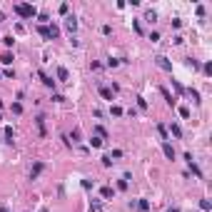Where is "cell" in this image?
<instances>
[{
    "mask_svg": "<svg viewBox=\"0 0 212 212\" xmlns=\"http://www.w3.org/2000/svg\"><path fill=\"white\" fill-rule=\"evenodd\" d=\"M13 10H15V15H20V18H35L37 15L35 8H33V5H25V3H18Z\"/></svg>",
    "mask_w": 212,
    "mask_h": 212,
    "instance_id": "cell-1",
    "label": "cell"
},
{
    "mask_svg": "<svg viewBox=\"0 0 212 212\" xmlns=\"http://www.w3.org/2000/svg\"><path fill=\"white\" fill-rule=\"evenodd\" d=\"M155 63H157V68H162L165 72H172V63H170L165 55H157V58H155Z\"/></svg>",
    "mask_w": 212,
    "mask_h": 212,
    "instance_id": "cell-2",
    "label": "cell"
},
{
    "mask_svg": "<svg viewBox=\"0 0 212 212\" xmlns=\"http://www.w3.org/2000/svg\"><path fill=\"white\" fill-rule=\"evenodd\" d=\"M185 160H187V167L195 172V177H197V180H202V172H200V167L195 165V160H192V155H190V152H185Z\"/></svg>",
    "mask_w": 212,
    "mask_h": 212,
    "instance_id": "cell-3",
    "label": "cell"
},
{
    "mask_svg": "<svg viewBox=\"0 0 212 212\" xmlns=\"http://www.w3.org/2000/svg\"><path fill=\"white\" fill-rule=\"evenodd\" d=\"M65 30H68L70 35L77 30V18H75V15H68V18H65Z\"/></svg>",
    "mask_w": 212,
    "mask_h": 212,
    "instance_id": "cell-4",
    "label": "cell"
},
{
    "mask_svg": "<svg viewBox=\"0 0 212 212\" xmlns=\"http://www.w3.org/2000/svg\"><path fill=\"white\" fill-rule=\"evenodd\" d=\"M162 152H165L167 160H175V147H172L170 142H162Z\"/></svg>",
    "mask_w": 212,
    "mask_h": 212,
    "instance_id": "cell-5",
    "label": "cell"
},
{
    "mask_svg": "<svg viewBox=\"0 0 212 212\" xmlns=\"http://www.w3.org/2000/svg\"><path fill=\"white\" fill-rule=\"evenodd\" d=\"M160 92H162V98H165V103H167V105H170V107H172V105H175V103H177L175 98L170 95V90H167V87H160Z\"/></svg>",
    "mask_w": 212,
    "mask_h": 212,
    "instance_id": "cell-6",
    "label": "cell"
},
{
    "mask_svg": "<svg viewBox=\"0 0 212 212\" xmlns=\"http://www.w3.org/2000/svg\"><path fill=\"white\" fill-rule=\"evenodd\" d=\"M40 80H42V85H45V87H55V80H53L50 75H45L42 70H40Z\"/></svg>",
    "mask_w": 212,
    "mask_h": 212,
    "instance_id": "cell-7",
    "label": "cell"
},
{
    "mask_svg": "<svg viewBox=\"0 0 212 212\" xmlns=\"http://www.w3.org/2000/svg\"><path fill=\"white\" fill-rule=\"evenodd\" d=\"M58 80H60V82H68V80H70V72H68V68H58Z\"/></svg>",
    "mask_w": 212,
    "mask_h": 212,
    "instance_id": "cell-8",
    "label": "cell"
},
{
    "mask_svg": "<svg viewBox=\"0 0 212 212\" xmlns=\"http://www.w3.org/2000/svg\"><path fill=\"white\" fill-rule=\"evenodd\" d=\"M100 95H103V100H110V103H112V90H110V87L100 85Z\"/></svg>",
    "mask_w": 212,
    "mask_h": 212,
    "instance_id": "cell-9",
    "label": "cell"
},
{
    "mask_svg": "<svg viewBox=\"0 0 212 212\" xmlns=\"http://www.w3.org/2000/svg\"><path fill=\"white\" fill-rule=\"evenodd\" d=\"M42 167H45V165H42V162H35V165H33V170H30V177H33V180H35V177L40 175V172H42Z\"/></svg>",
    "mask_w": 212,
    "mask_h": 212,
    "instance_id": "cell-10",
    "label": "cell"
},
{
    "mask_svg": "<svg viewBox=\"0 0 212 212\" xmlns=\"http://www.w3.org/2000/svg\"><path fill=\"white\" fill-rule=\"evenodd\" d=\"M100 195H103V200H110V197H112V195H115V190H112V187H103V190H100Z\"/></svg>",
    "mask_w": 212,
    "mask_h": 212,
    "instance_id": "cell-11",
    "label": "cell"
},
{
    "mask_svg": "<svg viewBox=\"0 0 212 212\" xmlns=\"http://www.w3.org/2000/svg\"><path fill=\"white\" fill-rule=\"evenodd\" d=\"M37 33L45 37V40H53V37H50V30H47V25H37Z\"/></svg>",
    "mask_w": 212,
    "mask_h": 212,
    "instance_id": "cell-12",
    "label": "cell"
},
{
    "mask_svg": "<svg viewBox=\"0 0 212 212\" xmlns=\"http://www.w3.org/2000/svg\"><path fill=\"white\" fill-rule=\"evenodd\" d=\"M35 122H37V130H40V135H42V137H45V117H42V115H40V117H37Z\"/></svg>",
    "mask_w": 212,
    "mask_h": 212,
    "instance_id": "cell-13",
    "label": "cell"
},
{
    "mask_svg": "<svg viewBox=\"0 0 212 212\" xmlns=\"http://www.w3.org/2000/svg\"><path fill=\"white\" fill-rule=\"evenodd\" d=\"M47 30H50V37H53V40H55V37L60 35V28H58L55 23H53V25H47Z\"/></svg>",
    "mask_w": 212,
    "mask_h": 212,
    "instance_id": "cell-14",
    "label": "cell"
},
{
    "mask_svg": "<svg viewBox=\"0 0 212 212\" xmlns=\"http://www.w3.org/2000/svg\"><path fill=\"white\" fill-rule=\"evenodd\" d=\"M170 132H172L175 137H182V127H180V125H175V122L170 125Z\"/></svg>",
    "mask_w": 212,
    "mask_h": 212,
    "instance_id": "cell-15",
    "label": "cell"
},
{
    "mask_svg": "<svg viewBox=\"0 0 212 212\" xmlns=\"http://www.w3.org/2000/svg\"><path fill=\"white\" fill-rule=\"evenodd\" d=\"M90 145H92V147H103V145H105V140L95 135V137H90Z\"/></svg>",
    "mask_w": 212,
    "mask_h": 212,
    "instance_id": "cell-16",
    "label": "cell"
},
{
    "mask_svg": "<svg viewBox=\"0 0 212 212\" xmlns=\"http://www.w3.org/2000/svg\"><path fill=\"white\" fill-rule=\"evenodd\" d=\"M0 63H3V65H10V63H13V55H10V53H3V55H0Z\"/></svg>",
    "mask_w": 212,
    "mask_h": 212,
    "instance_id": "cell-17",
    "label": "cell"
},
{
    "mask_svg": "<svg viewBox=\"0 0 212 212\" xmlns=\"http://www.w3.org/2000/svg\"><path fill=\"white\" fill-rule=\"evenodd\" d=\"M157 132H160L162 142H167V127H165V125H157Z\"/></svg>",
    "mask_w": 212,
    "mask_h": 212,
    "instance_id": "cell-18",
    "label": "cell"
},
{
    "mask_svg": "<svg viewBox=\"0 0 212 212\" xmlns=\"http://www.w3.org/2000/svg\"><path fill=\"white\" fill-rule=\"evenodd\" d=\"M90 212H103V202H100V200H95V202L90 205Z\"/></svg>",
    "mask_w": 212,
    "mask_h": 212,
    "instance_id": "cell-19",
    "label": "cell"
},
{
    "mask_svg": "<svg viewBox=\"0 0 212 212\" xmlns=\"http://www.w3.org/2000/svg\"><path fill=\"white\" fill-rule=\"evenodd\" d=\"M137 210L147 212V210H150V202H147V200H140V202H137Z\"/></svg>",
    "mask_w": 212,
    "mask_h": 212,
    "instance_id": "cell-20",
    "label": "cell"
},
{
    "mask_svg": "<svg viewBox=\"0 0 212 212\" xmlns=\"http://www.w3.org/2000/svg\"><path fill=\"white\" fill-rule=\"evenodd\" d=\"M120 63H122V60H120V58H110V60H107V68H117V65H120Z\"/></svg>",
    "mask_w": 212,
    "mask_h": 212,
    "instance_id": "cell-21",
    "label": "cell"
},
{
    "mask_svg": "<svg viewBox=\"0 0 212 212\" xmlns=\"http://www.w3.org/2000/svg\"><path fill=\"white\" fill-rule=\"evenodd\" d=\"M100 160H103V167H110V165H112V157H110V155H103Z\"/></svg>",
    "mask_w": 212,
    "mask_h": 212,
    "instance_id": "cell-22",
    "label": "cell"
},
{
    "mask_svg": "<svg viewBox=\"0 0 212 212\" xmlns=\"http://www.w3.org/2000/svg\"><path fill=\"white\" fill-rule=\"evenodd\" d=\"M145 20H147V23H155V20H157V15H155V10H150V13L145 15Z\"/></svg>",
    "mask_w": 212,
    "mask_h": 212,
    "instance_id": "cell-23",
    "label": "cell"
},
{
    "mask_svg": "<svg viewBox=\"0 0 212 212\" xmlns=\"http://www.w3.org/2000/svg\"><path fill=\"white\" fill-rule=\"evenodd\" d=\"M187 92H190V98H192V100H195V103H200V92H197V90H192V87H190V90H187Z\"/></svg>",
    "mask_w": 212,
    "mask_h": 212,
    "instance_id": "cell-24",
    "label": "cell"
},
{
    "mask_svg": "<svg viewBox=\"0 0 212 212\" xmlns=\"http://www.w3.org/2000/svg\"><path fill=\"white\" fill-rule=\"evenodd\" d=\"M13 135H15V132H13V127H5V140L13 142Z\"/></svg>",
    "mask_w": 212,
    "mask_h": 212,
    "instance_id": "cell-25",
    "label": "cell"
},
{
    "mask_svg": "<svg viewBox=\"0 0 212 212\" xmlns=\"http://www.w3.org/2000/svg\"><path fill=\"white\" fill-rule=\"evenodd\" d=\"M202 72H205V75H212V63H205V65H202Z\"/></svg>",
    "mask_w": 212,
    "mask_h": 212,
    "instance_id": "cell-26",
    "label": "cell"
},
{
    "mask_svg": "<svg viewBox=\"0 0 212 212\" xmlns=\"http://www.w3.org/2000/svg\"><path fill=\"white\" fill-rule=\"evenodd\" d=\"M95 132H98V137H107V132H105V127H100V125H98V127H95Z\"/></svg>",
    "mask_w": 212,
    "mask_h": 212,
    "instance_id": "cell-27",
    "label": "cell"
},
{
    "mask_svg": "<svg viewBox=\"0 0 212 212\" xmlns=\"http://www.w3.org/2000/svg\"><path fill=\"white\" fill-rule=\"evenodd\" d=\"M172 87H175L177 92H180V95H182V92H185V87H182V85H180V82H177V80H172Z\"/></svg>",
    "mask_w": 212,
    "mask_h": 212,
    "instance_id": "cell-28",
    "label": "cell"
},
{
    "mask_svg": "<svg viewBox=\"0 0 212 212\" xmlns=\"http://www.w3.org/2000/svg\"><path fill=\"white\" fill-rule=\"evenodd\" d=\"M13 112L20 115V112H23V105H20V103H13Z\"/></svg>",
    "mask_w": 212,
    "mask_h": 212,
    "instance_id": "cell-29",
    "label": "cell"
},
{
    "mask_svg": "<svg viewBox=\"0 0 212 212\" xmlns=\"http://www.w3.org/2000/svg\"><path fill=\"white\" fill-rule=\"evenodd\" d=\"M137 105H140V110H147V100H145V98H137Z\"/></svg>",
    "mask_w": 212,
    "mask_h": 212,
    "instance_id": "cell-30",
    "label": "cell"
},
{
    "mask_svg": "<svg viewBox=\"0 0 212 212\" xmlns=\"http://www.w3.org/2000/svg\"><path fill=\"white\" fill-rule=\"evenodd\" d=\"M68 10H70V5H68V3H63V5H60V15H68Z\"/></svg>",
    "mask_w": 212,
    "mask_h": 212,
    "instance_id": "cell-31",
    "label": "cell"
},
{
    "mask_svg": "<svg viewBox=\"0 0 212 212\" xmlns=\"http://www.w3.org/2000/svg\"><path fill=\"white\" fill-rule=\"evenodd\" d=\"M180 115L187 120V117H190V107H180Z\"/></svg>",
    "mask_w": 212,
    "mask_h": 212,
    "instance_id": "cell-32",
    "label": "cell"
},
{
    "mask_svg": "<svg viewBox=\"0 0 212 212\" xmlns=\"http://www.w3.org/2000/svg\"><path fill=\"white\" fill-rule=\"evenodd\" d=\"M117 190H127V180H125V177L117 182Z\"/></svg>",
    "mask_w": 212,
    "mask_h": 212,
    "instance_id": "cell-33",
    "label": "cell"
},
{
    "mask_svg": "<svg viewBox=\"0 0 212 212\" xmlns=\"http://www.w3.org/2000/svg\"><path fill=\"white\" fill-rule=\"evenodd\" d=\"M200 207H202V210L207 212V210H210V207H212V205H210V200H202V202H200Z\"/></svg>",
    "mask_w": 212,
    "mask_h": 212,
    "instance_id": "cell-34",
    "label": "cell"
},
{
    "mask_svg": "<svg viewBox=\"0 0 212 212\" xmlns=\"http://www.w3.org/2000/svg\"><path fill=\"white\" fill-rule=\"evenodd\" d=\"M3 42H5V45H8V47H10V45H13V42H15V40H13V35H5V37H3Z\"/></svg>",
    "mask_w": 212,
    "mask_h": 212,
    "instance_id": "cell-35",
    "label": "cell"
},
{
    "mask_svg": "<svg viewBox=\"0 0 212 212\" xmlns=\"http://www.w3.org/2000/svg\"><path fill=\"white\" fill-rule=\"evenodd\" d=\"M172 42H175V45H182V42H185V37H182V35H175V37H172Z\"/></svg>",
    "mask_w": 212,
    "mask_h": 212,
    "instance_id": "cell-36",
    "label": "cell"
},
{
    "mask_svg": "<svg viewBox=\"0 0 212 212\" xmlns=\"http://www.w3.org/2000/svg\"><path fill=\"white\" fill-rule=\"evenodd\" d=\"M82 190H92V182L90 180H82Z\"/></svg>",
    "mask_w": 212,
    "mask_h": 212,
    "instance_id": "cell-37",
    "label": "cell"
},
{
    "mask_svg": "<svg viewBox=\"0 0 212 212\" xmlns=\"http://www.w3.org/2000/svg\"><path fill=\"white\" fill-rule=\"evenodd\" d=\"M167 212H180V210H177V207H170V210H167Z\"/></svg>",
    "mask_w": 212,
    "mask_h": 212,
    "instance_id": "cell-38",
    "label": "cell"
},
{
    "mask_svg": "<svg viewBox=\"0 0 212 212\" xmlns=\"http://www.w3.org/2000/svg\"><path fill=\"white\" fill-rule=\"evenodd\" d=\"M0 212H8V207H5V205H3V207H0Z\"/></svg>",
    "mask_w": 212,
    "mask_h": 212,
    "instance_id": "cell-39",
    "label": "cell"
},
{
    "mask_svg": "<svg viewBox=\"0 0 212 212\" xmlns=\"http://www.w3.org/2000/svg\"><path fill=\"white\" fill-rule=\"evenodd\" d=\"M37 212H47V207H40V210H37Z\"/></svg>",
    "mask_w": 212,
    "mask_h": 212,
    "instance_id": "cell-40",
    "label": "cell"
}]
</instances>
